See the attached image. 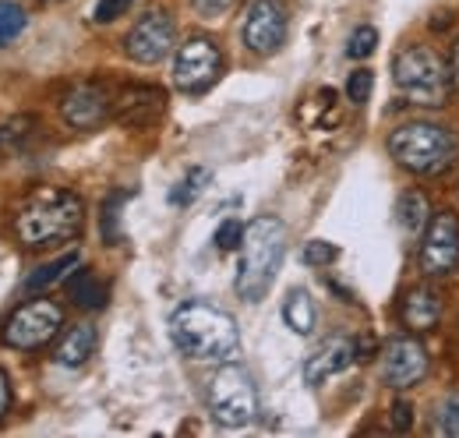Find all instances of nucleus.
<instances>
[{
    "label": "nucleus",
    "mask_w": 459,
    "mask_h": 438,
    "mask_svg": "<svg viewBox=\"0 0 459 438\" xmlns=\"http://www.w3.org/2000/svg\"><path fill=\"white\" fill-rule=\"evenodd\" d=\"M396 89L413 107H442L453 89V64H446L431 47H406L396 64Z\"/></svg>",
    "instance_id": "4"
},
{
    "label": "nucleus",
    "mask_w": 459,
    "mask_h": 438,
    "mask_svg": "<svg viewBox=\"0 0 459 438\" xmlns=\"http://www.w3.org/2000/svg\"><path fill=\"white\" fill-rule=\"evenodd\" d=\"M67 297L85 311H100L107 304V283H100L92 269H78L67 276Z\"/></svg>",
    "instance_id": "18"
},
{
    "label": "nucleus",
    "mask_w": 459,
    "mask_h": 438,
    "mask_svg": "<svg viewBox=\"0 0 459 438\" xmlns=\"http://www.w3.org/2000/svg\"><path fill=\"white\" fill-rule=\"evenodd\" d=\"M60 326H64V311L54 301H29L7 319L4 343L14 350H39L57 336Z\"/></svg>",
    "instance_id": "7"
},
{
    "label": "nucleus",
    "mask_w": 459,
    "mask_h": 438,
    "mask_svg": "<svg viewBox=\"0 0 459 438\" xmlns=\"http://www.w3.org/2000/svg\"><path fill=\"white\" fill-rule=\"evenodd\" d=\"M428 375V350L413 339V336H400L385 346L382 357V379L393 389H410Z\"/></svg>",
    "instance_id": "13"
},
{
    "label": "nucleus",
    "mask_w": 459,
    "mask_h": 438,
    "mask_svg": "<svg viewBox=\"0 0 459 438\" xmlns=\"http://www.w3.org/2000/svg\"><path fill=\"white\" fill-rule=\"evenodd\" d=\"M131 4H134V0H100L96 11H92V18H96L100 25H110V22L124 18V14L131 11Z\"/></svg>",
    "instance_id": "31"
},
{
    "label": "nucleus",
    "mask_w": 459,
    "mask_h": 438,
    "mask_svg": "<svg viewBox=\"0 0 459 438\" xmlns=\"http://www.w3.org/2000/svg\"><path fill=\"white\" fill-rule=\"evenodd\" d=\"M209 180H212L209 170H202V166L187 170V173L177 180V188L170 191V202L173 206H180V209H184V206H195V202L202 198V191L209 188Z\"/></svg>",
    "instance_id": "22"
},
{
    "label": "nucleus",
    "mask_w": 459,
    "mask_h": 438,
    "mask_svg": "<svg viewBox=\"0 0 459 438\" xmlns=\"http://www.w3.org/2000/svg\"><path fill=\"white\" fill-rule=\"evenodd\" d=\"M431 432H435V435H446V438H459V392H453V396L438 407Z\"/></svg>",
    "instance_id": "25"
},
{
    "label": "nucleus",
    "mask_w": 459,
    "mask_h": 438,
    "mask_svg": "<svg viewBox=\"0 0 459 438\" xmlns=\"http://www.w3.org/2000/svg\"><path fill=\"white\" fill-rule=\"evenodd\" d=\"M400 319L410 332H428L442 322V293L435 286H413L400 304Z\"/></svg>",
    "instance_id": "16"
},
{
    "label": "nucleus",
    "mask_w": 459,
    "mask_h": 438,
    "mask_svg": "<svg viewBox=\"0 0 459 438\" xmlns=\"http://www.w3.org/2000/svg\"><path fill=\"white\" fill-rule=\"evenodd\" d=\"M167 110V96L156 85H127L114 100V117L124 127H152Z\"/></svg>",
    "instance_id": "14"
},
{
    "label": "nucleus",
    "mask_w": 459,
    "mask_h": 438,
    "mask_svg": "<svg viewBox=\"0 0 459 438\" xmlns=\"http://www.w3.org/2000/svg\"><path fill=\"white\" fill-rule=\"evenodd\" d=\"M60 113H64V120H67L71 127L92 131V127H100L107 117H114V100H110V92H107L103 85L82 82V85H74V89L64 96Z\"/></svg>",
    "instance_id": "12"
},
{
    "label": "nucleus",
    "mask_w": 459,
    "mask_h": 438,
    "mask_svg": "<svg viewBox=\"0 0 459 438\" xmlns=\"http://www.w3.org/2000/svg\"><path fill=\"white\" fill-rule=\"evenodd\" d=\"M170 336L177 350L195 361H230L240 350V332L233 315L205 301H187L173 311Z\"/></svg>",
    "instance_id": "2"
},
{
    "label": "nucleus",
    "mask_w": 459,
    "mask_h": 438,
    "mask_svg": "<svg viewBox=\"0 0 459 438\" xmlns=\"http://www.w3.org/2000/svg\"><path fill=\"white\" fill-rule=\"evenodd\" d=\"M209 410L223 428H244L258 417V389L247 368L223 364L209 382Z\"/></svg>",
    "instance_id": "6"
},
{
    "label": "nucleus",
    "mask_w": 459,
    "mask_h": 438,
    "mask_svg": "<svg viewBox=\"0 0 459 438\" xmlns=\"http://www.w3.org/2000/svg\"><path fill=\"white\" fill-rule=\"evenodd\" d=\"M336 258H340V248L329 244V241H311V244L304 248V262H307V266H329V262H336Z\"/></svg>",
    "instance_id": "30"
},
{
    "label": "nucleus",
    "mask_w": 459,
    "mask_h": 438,
    "mask_svg": "<svg viewBox=\"0 0 459 438\" xmlns=\"http://www.w3.org/2000/svg\"><path fill=\"white\" fill-rule=\"evenodd\" d=\"M223 71V54L212 39L205 36H195L187 39L180 50H177V60H173V85L187 96H198L205 92Z\"/></svg>",
    "instance_id": "8"
},
{
    "label": "nucleus",
    "mask_w": 459,
    "mask_h": 438,
    "mask_svg": "<svg viewBox=\"0 0 459 438\" xmlns=\"http://www.w3.org/2000/svg\"><path fill=\"white\" fill-rule=\"evenodd\" d=\"M74 269H78V255H74V251H67V255H60L57 262L32 269V276L25 279V293H43V290H50L54 283L67 279V273H74Z\"/></svg>",
    "instance_id": "20"
},
{
    "label": "nucleus",
    "mask_w": 459,
    "mask_h": 438,
    "mask_svg": "<svg viewBox=\"0 0 459 438\" xmlns=\"http://www.w3.org/2000/svg\"><path fill=\"white\" fill-rule=\"evenodd\" d=\"M85 223V206L74 191L36 188L14 213V233L25 248H54L74 241Z\"/></svg>",
    "instance_id": "1"
},
{
    "label": "nucleus",
    "mask_w": 459,
    "mask_h": 438,
    "mask_svg": "<svg viewBox=\"0 0 459 438\" xmlns=\"http://www.w3.org/2000/svg\"><path fill=\"white\" fill-rule=\"evenodd\" d=\"M353 361H357V339H350V336H329V339L304 361V382L307 385L329 382L333 375L346 372Z\"/></svg>",
    "instance_id": "15"
},
{
    "label": "nucleus",
    "mask_w": 459,
    "mask_h": 438,
    "mask_svg": "<svg viewBox=\"0 0 459 438\" xmlns=\"http://www.w3.org/2000/svg\"><path fill=\"white\" fill-rule=\"evenodd\" d=\"M22 32H25V11L11 0H0V47L18 39Z\"/></svg>",
    "instance_id": "24"
},
{
    "label": "nucleus",
    "mask_w": 459,
    "mask_h": 438,
    "mask_svg": "<svg viewBox=\"0 0 459 438\" xmlns=\"http://www.w3.org/2000/svg\"><path fill=\"white\" fill-rule=\"evenodd\" d=\"M315 319H318L315 301H311L304 290H290L287 301H283V322H287L297 336H307V332L315 328Z\"/></svg>",
    "instance_id": "19"
},
{
    "label": "nucleus",
    "mask_w": 459,
    "mask_h": 438,
    "mask_svg": "<svg viewBox=\"0 0 459 438\" xmlns=\"http://www.w3.org/2000/svg\"><path fill=\"white\" fill-rule=\"evenodd\" d=\"M92 350H96V328L74 326L64 332V339L57 343L54 357H57V364H64V368H78V364H85L92 357Z\"/></svg>",
    "instance_id": "17"
},
{
    "label": "nucleus",
    "mask_w": 459,
    "mask_h": 438,
    "mask_svg": "<svg viewBox=\"0 0 459 438\" xmlns=\"http://www.w3.org/2000/svg\"><path fill=\"white\" fill-rule=\"evenodd\" d=\"M290 14L283 0H255L244 18V43L251 54H276L287 43Z\"/></svg>",
    "instance_id": "9"
},
{
    "label": "nucleus",
    "mask_w": 459,
    "mask_h": 438,
    "mask_svg": "<svg viewBox=\"0 0 459 438\" xmlns=\"http://www.w3.org/2000/svg\"><path fill=\"white\" fill-rule=\"evenodd\" d=\"M7 407H11V382H7V375L0 372V417L7 414Z\"/></svg>",
    "instance_id": "34"
},
{
    "label": "nucleus",
    "mask_w": 459,
    "mask_h": 438,
    "mask_svg": "<svg viewBox=\"0 0 459 438\" xmlns=\"http://www.w3.org/2000/svg\"><path fill=\"white\" fill-rule=\"evenodd\" d=\"M410 421H413V407H410L406 399H396V403H393V425H396V432H406Z\"/></svg>",
    "instance_id": "32"
},
{
    "label": "nucleus",
    "mask_w": 459,
    "mask_h": 438,
    "mask_svg": "<svg viewBox=\"0 0 459 438\" xmlns=\"http://www.w3.org/2000/svg\"><path fill=\"white\" fill-rule=\"evenodd\" d=\"M371 89H375V74H371L368 67L353 71V74H350V82H346V96H350V103H357V107L371 100Z\"/></svg>",
    "instance_id": "27"
},
{
    "label": "nucleus",
    "mask_w": 459,
    "mask_h": 438,
    "mask_svg": "<svg viewBox=\"0 0 459 438\" xmlns=\"http://www.w3.org/2000/svg\"><path fill=\"white\" fill-rule=\"evenodd\" d=\"M237 0H195V7H198V14H209V18H216V14H223L230 11Z\"/></svg>",
    "instance_id": "33"
},
{
    "label": "nucleus",
    "mask_w": 459,
    "mask_h": 438,
    "mask_svg": "<svg viewBox=\"0 0 459 438\" xmlns=\"http://www.w3.org/2000/svg\"><path fill=\"white\" fill-rule=\"evenodd\" d=\"M212 241H216V248H220V251H237V248L244 244V226H240L237 219H223Z\"/></svg>",
    "instance_id": "28"
},
{
    "label": "nucleus",
    "mask_w": 459,
    "mask_h": 438,
    "mask_svg": "<svg viewBox=\"0 0 459 438\" xmlns=\"http://www.w3.org/2000/svg\"><path fill=\"white\" fill-rule=\"evenodd\" d=\"M375 47H378V32H375L371 25H360V29L350 36V43H346V54L353 57V60H364V57L375 54Z\"/></svg>",
    "instance_id": "26"
},
{
    "label": "nucleus",
    "mask_w": 459,
    "mask_h": 438,
    "mask_svg": "<svg viewBox=\"0 0 459 438\" xmlns=\"http://www.w3.org/2000/svg\"><path fill=\"white\" fill-rule=\"evenodd\" d=\"M396 219H400V226L406 233H420L424 226H428V198L420 195V191H406L400 195V202H396Z\"/></svg>",
    "instance_id": "21"
},
{
    "label": "nucleus",
    "mask_w": 459,
    "mask_h": 438,
    "mask_svg": "<svg viewBox=\"0 0 459 438\" xmlns=\"http://www.w3.org/2000/svg\"><path fill=\"white\" fill-rule=\"evenodd\" d=\"M173 36H177V29H173L170 14H167V11H149V14H142V18L134 22V29L127 32L124 50H127V57H131L134 64L152 67V64H160V60L173 50Z\"/></svg>",
    "instance_id": "11"
},
{
    "label": "nucleus",
    "mask_w": 459,
    "mask_h": 438,
    "mask_svg": "<svg viewBox=\"0 0 459 438\" xmlns=\"http://www.w3.org/2000/svg\"><path fill=\"white\" fill-rule=\"evenodd\" d=\"M459 142L456 135L442 124H431V120H413V124H403L389 135V153L393 160L413 173H438L442 166L453 163Z\"/></svg>",
    "instance_id": "5"
},
{
    "label": "nucleus",
    "mask_w": 459,
    "mask_h": 438,
    "mask_svg": "<svg viewBox=\"0 0 459 438\" xmlns=\"http://www.w3.org/2000/svg\"><path fill=\"white\" fill-rule=\"evenodd\" d=\"M459 266V219L456 213H431L420 244V269L428 276H449Z\"/></svg>",
    "instance_id": "10"
},
{
    "label": "nucleus",
    "mask_w": 459,
    "mask_h": 438,
    "mask_svg": "<svg viewBox=\"0 0 459 438\" xmlns=\"http://www.w3.org/2000/svg\"><path fill=\"white\" fill-rule=\"evenodd\" d=\"M127 198H131L127 191H117L114 198L107 202V209H103V237H107L110 244H117V237H120V233H117V219H120V206H124Z\"/></svg>",
    "instance_id": "29"
},
{
    "label": "nucleus",
    "mask_w": 459,
    "mask_h": 438,
    "mask_svg": "<svg viewBox=\"0 0 459 438\" xmlns=\"http://www.w3.org/2000/svg\"><path fill=\"white\" fill-rule=\"evenodd\" d=\"M36 131V120L32 117H14L7 124H0V153H18Z\"/></svg>",
    "instance_id": "23"
},
{
    "label": "nucleus",
    "mask_w": 459,
    "mask_h": 438,
    "mask_svg": "<svg viewBox=\"0 0 459 438\" xmlns=\"http://www.w3.org/2000/svg\"><path fill=\"white\" fill-rule=\"evenodd\" d=\"M453 85L459 89V43H456V54H453Z\"/></svg>",
    "instance_id": "35"
},
{
    "label": "nucleus",
    "mask_w": 459,
    "mask_h": 438,
    "mask_svg": "<svg viewBox=\"0 0 459 438\" xmlns=\"http://www.w3.org/2000/svg\"><path fill=\"white\" fill-rule=\"evenodd\" d=\"M287 255V223L276 216H258L244 226V244H240V266H237V293L247 304H258L273 279L283 266Z\"/></svg>",
    "instance_id": "3"
}]
</instances>
